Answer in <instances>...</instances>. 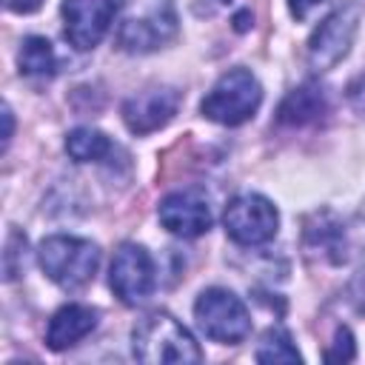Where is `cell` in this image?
Returning <instances> with one entry per match:
<instances>
[{"instance_id": "cell-18", "label": "cell", "mask_w": 365, "mask_h": 365, "mask_svg": "<svg viewBox=\"0 0 365 365\" xmlns=\"http://www.w3.org/2000/svg\"><path fill=\"white\" fill-rule=\"evenodd\" d=\"M322 3H325V0H288V9H291V14H294L297 20H308L311 11L319 9Z\"/></svg>"}, {"instance_id": "cell-14", "label": "cell", "mask_w": 365, "mask_h": 365, "mask_svg": "<svg viewBox=\"0 0 365 365\" xmlns=\"http://www.w3.org/2000/svg\"><path fill=\"white\" fill-rule=\"evenodd\" d=\"M111 140L91 125H80L66 137V151L74 163H100L111 154Z\"/></svg>"}, {"instance_id": "cell-13", "label": "cell", "mask_w": 365, "mask_h": 365, "mask_svg": "<svg viewBox=\"0 0 365 365\" xmlns=\"http://www.w3.org/2000/svg\"><path fill=\"white\" fill-rule=\"evenodd\" d=\"M322 111H325V94H322V88H317V86H299V88H294L282 100L277 117L285 125H305V123L317 120Z\"/></svg>"}, {"instance_id": "cell-12", "label": "cell", "mask_w": 365, "mask_h": 365, "mask_svg": "<svg viewBox=\"0 0 365 365\" xmlns=\"http://www.w3.org/2000/svg\"><path fill=\"white\" fill-rule=\"evenodd\" d=\"M94 328H97V311H94V308L80 305V302L63 305V308L48 319L46 345H48L51 351L74 348V345L83 342Z\"/></svg>"}, {"instance_id": "cell-2", "label": "cell", "mask_w": 365, "mask_h": 365, "mask_svg": "<svg viewBox=\"0 0 365 365\" xmlns=\"http://www.w3.org/2000/svg\"><path fill=\"white\" fill-rule=\"evenodd\" d=\"M177 34V11L171 0H120L117 43L123 51L148 54L168 46Z\"/></svg>"}, {"instance_id": "cell-5", "label": "cell", "mask_w": 365, "mask_h": 365, "mask_svg": "<svg viewBox=\"0 0 365 365\" xmlns=\"http://www.w3.org/2000/svg\"><path fill=\"white\" fill-rule=\"evenodd\" d=\"M194 317L202 334L220 345H237L251 331V314L245 302L228 288H205L194 302Z\"/></svg>"}, {"instance_id": "cell-16", "label": "cell", "mask_w": 365, "mask_h": 365, "mask_svg": "<svg viewBox=\"0 0 365 365\" xmlns=\"http://www.w3.org/2000/svg\"><path fill=\"white\" fill-rule=\"evenodd\" d=\"M257 362H299L302 354L297 351L291 334L285 328H268L257 348Z\"/></svg>"}, {"instance_id": "cell-1", "label": "cell", "mask_w": 365, "mask_h": 365, "mask_svg": "<svg viewBox=\"0 0 365 365\" xmlns=\"http://www.w3.org/2000/svg\"><path fill=\"white\" fill-rule=\"evenodd\" d=\"M131 354L145 365H194L202 362V351L191 331L165 311L145 314L131 331Z\"/></svg>"}, {"instance_id": "cell-9", "label": "cell", "mask_w": 365, "mask_h": 365, "mask_svg": "<svg viewBox=\"0 0 365 365\" xmlns=\"http://www.w3.org/2000/svg\"><path fill=\"white\" fill-rule=\"evenodd\" d=\"M60 14L68 46L77 51H91L111 29L117 6L114 0H63Z\"/></svg>"}, {"instance_id": "cell-7", "label": "cell", "mask_w": 365, "mask_h": 365, "mask_svg": "<svg viewBox=\"0 0 365 365\" xmlns=\"http://www.w3.org/2000/svg\"><path fill=\"white\" fill-rule=\"evenodd\" d=\"M359 29V9L342 6L328 14L308 40V66L314 71H331L351 51V43Z\"/></svg>"}, {"instance_id": "cell-3", "label": "cell", "mask_w": 365, "mask_h": 365, "mask_svg": "<svg viewBox=\"0 0 365 365\" xmlns=\"http://www.w3.org/2000/svg\"><path fill=\"white\" fill-rule=\"evenodd\" d=\"M37 259L54 285H60L66 291H77L94 279V274L100 268V248L83 237L54 234L40 242Z\"/></svg>"}, {"instance_id": "cell-8", "label": "cell", "mask_w": 365, "mask_h": 365, "mask_svg": "<svg viewBox=\"0 0 365 365\" xmlns=\"http://www.w3.org/2000/svg\"><path fill=\"white\" fill-rule=\"evenodd\" d=\"M154 282H157V274H154L151 254L137 242H123L108 271V285L114 297H120V302L125 305H140L143 299L151 297Z\"/></svg>"}, {"instance_id": "cell-19", "label": "cell", "mask_w": 365, "mask_h": 365, "mask_svg": "<svg viewBox=\"0 0 365 365\" xmlns=\"http://www.w3.org/2000/svg\"><path fill=\"white\" fill-rule=\"evenodd\" d=\"M43 0H3V6L9 11H17V14H29V11H37Z\"/></svg>"}, {"instance_id": "cell-4", "label": "cell", "mask_w": 365, "mask_h": 365, "mask_svg": "<svg viewBox=\"0 0 365 365\" xmlns=\"http://www.w3.org/2000/svg\"><path fill=\"white\" fill-rule=\"evenodd\" d=\"M262 103V86L248 68H231L225 71L211 91L202 97L200 111L205 120L220 125H242L257 114Z\"/></svg>"}, {"instance_id": "cell-11", "label": "cell", "mask_w": 365, "mask_h": 365, "mask_svg": "<svg viewBox=\"0 0 365 365\" xmlns=\"http://www.w3.org/2000/svg\"><path fill=\"white\" fill-rule=\"evenodd\" d=\"M180 108V91L171 86H148L123 103V120L134 134H151L174 120Z\"/></svg>"}, {"instance_id": "cell-10", "label": "cell", "mask_w": 365, "mask_h": 365, "mask_svg": "<svg viewBox=\"0 0 365 365\" xmlns=\"http://www.w3.org/2000/svg\"><path fill=\"white\" fill-rule=\"evenodd\" d=\"M157 217L165 231H171L174 237H185V240L205 234L214 222L208 197L197 188H182V191H171L168 197H163Z\"/></svg>"}, {"instance_id": "cell-20", "label": "cell", "mask_w": 365, "mask_h": 365, "mask_svg": "<svg viewBox=\"0 0 365 365\" xmlns=\"http://www.w3.org/2000/svg\"><path fill=\"white\" fill-rule=\"evenodd\" d=\"M3 120H6V131H3V148L9 145V140H11V128H14V123H11V111H9V106H3Z\"/></svg>"}, {"instance_id": "cell-17", "label": "cell", "mask_w": 365, "mask_h": 365, "mask_svg": "<svg viewBox=\"0 0 365 365\" xmlns=\"http://www.w3.org/2000/svg\"><path fill=\"white\" fill-rule=\"evenodd\" d=\"M325 359L328 362H348V359H354V336H351L348 328H336L334 345L325 351Z\"/></svg>"}, {"instance_id": "cell-6", "label": "cell", "mask_w": 365, "mask_h": 365, "mask_svg": "<svg viewBox=\"0 0 365 365\" xmlns=\"http://www.w3.org/2000/svg\"><path fill=\"white\" fill-rule=\"evenodd\" d=\"M225 234L237 245H265L277 237L279 214L277 205L262 194H240L225 205L222 214Z\"/></svg>"}, {"instance_id": "cell-15", "label": "cell", "mask_w": 365, "mask_h": 365, "mask_svg": "<svg viewBox=\"0 0 365 365\" xmlns=\"http://www.w3.org/2000/svg\"><path fill=\"white\" fill-rule=\"evenodd\" d=\"M17 66H20V74L26 77H51L54 68H57V57H54V48L46 37H26L20 43V51H17Z\"/></svg>"}]
</instances>
